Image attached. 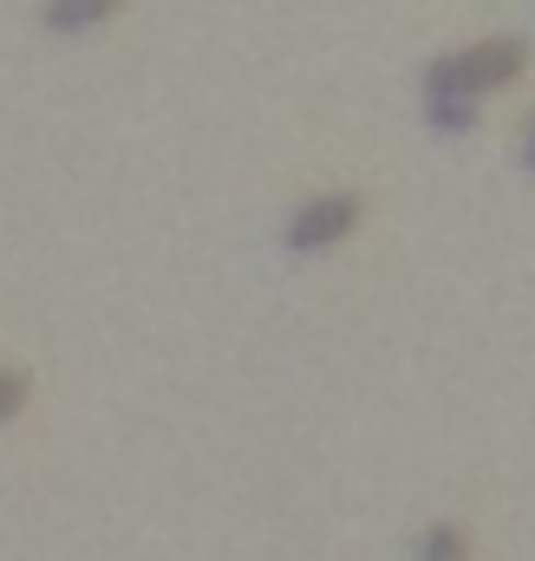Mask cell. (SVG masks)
Wrapping results in <instances>:
<instances>
[{
    "mask_svg": "<svg viewBox=\"0 0 535 561\" xmlns=\"http://www.w3.org/2000/svg\"><path fill=\"white\" fill-rule=\"evenodd\" d=\"M523 66H530V46H523L516 33H497V39H477V46H457V53L431 59V66H424V92L483 99V92H503Z\"/></svg>",
    "mask_w": 535,
    "mask_h": 561,
    "instance_id": "cell-1",
    "label": "cell"
},
{
    "mask_svg": "<svg viewBox=\"0 0 535 561\" xmlns=\"http://www.w3.org/2000/svg\"><path fill=\"white\" fill-rule=\"evenodd\" d=\"M353 229H360V196H353V190H327V196H307V203L287 216L281 242H287V255H320V249L346 242Z\"/></svg>",
    "mask_w": 535,
    "mask_h": 561,
    "instance_id": "cell-2",
    "label": "cell"
},
{
    "mask_svg": "<svg viewBox=\"0 0 535 561\" xmlns=\"http://www.w3.org/2000/svg\"><path fill=\"white\" fill-rule=\"evenodd\" d=\"M125 0H46V26L53 33H92L99 20H112Z\"/></svg>",
    "mask_w": 535,
    "mask_h": 561,
    "instance_id": "cell-3",
    "label": "cell"
},
{
    "mask_svg": "<svg viewBox=\"0 0 535 561\" xmlns=\"http://www.w3.org/2000/svg\"><path fill=\"white\" fill-rule=\"evenodd\" d=\"M418 561H470L464 529H451V523H431V529H424V542H418Z\"/></svg>",
    "mask_w": 535,
    "mask_h": 561,
    "instance_id": "cell-4",
    "label": "cell"
},
{
    "mask_svg": "<svg viewBox=\"0 0 535 561\" xmlns=\"http://www.w3.org/2000/svg\"><path fill=\"white\" fill-rule=\"evenodd\" d=\"M26 405V373H0V419H13Z\"/></svg>",
    "mask_w": 535,
    "mask_h": 561,
    "instance_id": "cell-5",
    "label": "cell"
},
{
    "mask_svg": "<svg viewBox=\"0 0 535 561\" xmlns=\"http://www.w3.org/2000/svg\"><path fill=\"white\" fill-rule=\"evenodd\" d=\"M523 170L535 176V112H530V125H523Z\"/></svg>",
    "mask_w": 535,
    "mask_h": 561,
    "instance_id": "cell-6",
    "label": "cell"
}]
</instances>
